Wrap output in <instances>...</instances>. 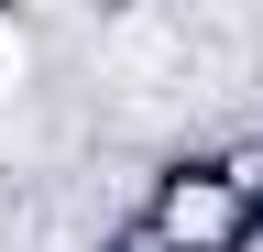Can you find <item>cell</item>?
Here are the masks:
<instances>
[{
    "label": "cell",
    "mask_w": 263,
    "mask_h": 252,
    "mask_svg": "<svg viewBox=\"0 0 263 252\" xmlns=\"http://www.w3.org/2000/svg\"><path fill=\"white\" fill-rule=\"evenodd\" d=\"M164 241H176V252H219V241H230V186L186 176L176 198H164Z\"/></svg>",
    "instance_id": "6da1fadb"
},
{
    "label": "cell",
    "mask_w": 263,
    "mask_h": 252,
    "mask_svg": "<svg viewBox=\"0 0 263 252\" xmlns=\"http://www.w3.org/2000/svg\"><path fill=\"white\" fill-rule=\"evenodd\" d=\"M11 88H22V22L0 11V99H11Z\"/></svg>",
    "instance_id": "7a4b0ae2"
}]
</instances>
